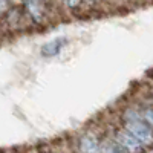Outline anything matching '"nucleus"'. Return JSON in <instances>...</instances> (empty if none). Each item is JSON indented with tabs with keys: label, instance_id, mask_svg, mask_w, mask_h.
<instances>
[{
	"label": "nucleus",
	"instance_id": "f257e3e1",
	"mask_svg": "<svg viewBox=\"0 0 153 153\" xmlns=\"http://www.w3.org/2000/svg\"><path fill=\"white\" fill-rule=\"evenodd\" d=\"M106 132H107L127 153H149V149H147L143 143H139L138 139H136L129 130H127L118 120H115L112 124H109Z\"/></svg>",
	"mask_w": 153,
	"mask_h": 153
},
{
	"label": "nucleus",
	"instance_id": "f03ea898",
	"mask_svg": "<svg viewBox=\"0 0 153 153\" xmlns=\"http://www.w3.org/2000/svg\"><path fill=\"white\" fill-rule=\"evenodd\" d=\"M104 132H98L95 129H84L74 139L72 153H101V143H103Z\"/></svg>",
	"mask_w": 153,
	"mask_h": 153
},
{
	"label": "nucleus",
	"instance_id": "7ed1b4c3",
	"mask_svg": "<svg viewBox=\"0 0 153 153\" xmlns=\"http://www.w3.org/2000/svg\"><path fill=\"white\" fill-rule=\"evenodd\" d=\"M22 8L32 25L40 26V25H45L49 20L51 6H48L42 0H22Z\"/></svg>",
	"mask_w": 153,
	"mask_h": 153
},
{
	"label": "nucleus",
	"instance_id": "20e7f679",
	"mask_svg": "<svg viewBox=\"0 0 153 153\" xmlns=\"http://www.w3.org/2000/svg\"><path fill=\"white\" fill-rule=\"evenodd\" d=\"M120 123L149 150L153 149V127H150L143 118L133 121H120Z\"/></svg>",
	"mask_w": 153,
	"mask_h": 153
},
{
	"label": "nucleus",
	"instance_id": "39448f33",
	"mask_svg": "<svg viewBox=\"0 0 153 153\" xmlns=\"http://www.w3.org/2000/svg\"><path fill=\"white\" fill-rule=\"evenodd\" d=\"M69 43V38L61 35V37H55L52 40H49L46 43L42 45L40 48V55L43 58H54V57H58L61 54V51L66 48V45Z\"/></svg>",
	"mask_w": 153,
	"mask_h": 153
},
{
	"label": "nucleus",
	"instance_id": "423d86ee",
	"mask_svg": "<svg viewBox=\"0 0 153 153\" xmlns=\"http://www.w3.org/2000/svg\"><path fill=\"white\" fill-rule=\"evenodd\" d=\"M101 153H127V152L104 130L103 143H101Z\"/></svg>",
	"mask_w": 153,
	"mask_h": 153
},
{
	"label": "nucleus",
	"instance_id": "0eeeda50",
	"mask_svg": "<svg viewBox=\"0 0 153 153\" xmlns=\"http://www.w3.org/2000/svg\"><path fill=\"white\" fill-rule=\"evenodd\" d=\"M136 106H138L139 112H141L143 120L150 127H153V101L146 98V100H141V101H136Z\"/></svg>",
	"mask_w": 153,
	"mask_h": 153
},
{
	"label": "nucleus",
	"instance_id": "6e6552de",
	"mask_svg": "<svg viewBox=\"0 0 153 153\" xmlns=\"http://www.w3.org/2000/svg\"><path fill=\"white\" fill-rule=\"evenodd\" d=\"M86 0H60V5L71 14H76L83 9Z\"/></svg>",
	"mask_w": 153,
	"mask_h": 153
},
{
	"label": "nucleus",
	"instance_id": "1a4fd4ad",
	"mask_svg": "<svg viewBox=\"0 0 153 153\" xmlns=\"http://www.w3.org/2000/svg\"><path fill=\"white\" fill-rule=\"evenodd\" d=\"M11 0H0V19H3V16L11 9Z\"/></svg>",
	"mask_w": 153,
	"mask_h": 153
},
{
	"label": "nucleus",
	"instance_id": "9d476101",
	"mask_svg": "<svg viewBox=\"0 0 153 153\" xmlns=\"http://www.w3.org/2000/svg\"><path fill=\"white\" fill-rule=\"evenodd\" d=\"M11 3H12V6H20L22 0H11Z\"/></svg>",
	"mask_w": 153,
	"mask_h": 153
},
{
	"label": "nucleus",
	"instance_id": "9b49d317",
	"mask_svg": "<svg viewBox=\"0 0 153 153\" xmlns=\"http://www.w3.org/2000/svg\"><path fill=\"white\" fill-rule=\"evenodd\" d=\"M149 100H150V101H153V89H152V91H150V95H149Z\"/></svg>",
	"mask_w": 153,
	"mask_h": 153
},
{
	"label": "nucleus",
	"instance_id": "f8f14e48",
	"mask_svg": "<svg viewBox=\"0 0 153 153\" xmlns=\"http://www.w3.org/2000/svg\"><path fill=\"white\" fill-rule=\"evenodd\" d=\"M42 153H55V152H51V150H46V152H42Z\"/></svg>",
	"mask_w": 153,
	"mask_h": 153
},
{
	"label": "nucleus",
	"instance_id": "ddd939ff",
	"mask_svg": "<svg viewBox=\"0 0 153 153\" xmlns=\"http://www.w3.org/2000/svg\"><path fill=\"white\" fill-rule=\"evenodd\" d=\"M57 3H60V0H57Z\"/></svg>",
	"mask_w": 153,
	"mask_h": 153
}]
</instances>
